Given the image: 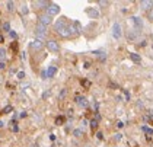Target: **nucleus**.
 <instances>
[{"mask_svg":"<svg viewBox=\"0 0 153 147\" xmlns=\"http://www.w3.org/2000/svg\"><path fill=\"white\" fill-rule=\"evenodd\" d=\"M131 22H133V25H134V28H136L137 32L143 29V21H141V18H139V16H133V18H131Z\"/></svg>","mask_w":153,"mask_h":147,"instance_id":"9","label":"nucleus"},{"mask_svg":"<svg viewBox=\"0 0 153 147\" xmlns=\"http://www.w3.org/2000/svg\"><path fill=\"white\" fill-rule=\"evenodd\" d=\"M147 19H149L150 22H153V7L150 10H147Z\"/></svg>","mask_w":153,"mask_h":147,"instance_id":"21","label":"nucleus"},{"mask_svg":"<svg viewBox=\"0 0 153 147\" xmlns=\"http://www.w3.org/2000/svg\"><path fill=\"white\" fill-rule=\"evenodd\" d=\"M56 122H57V125H61L64 122V118H63V117H59V118L56 120Z\"/></svg>","mask_w":153,"mask_h":147,"instance_id":"24","label":"nucleus"},{"mask_svg":"<svg viewBox=\"0 0 153 147\" xmlns=\"http://www.w3.org/2000/svg\"><path fill=\"white\" fill-rule=\"evenodd\" d=\"M50 3L51 1H47V0H36V1H32V6H35V9H38V10L45 12V9L50 6Z\"/></svg>","mask_w":153,"mask_h":147,"instance_id":"7","label":"nucleus"},{"mask_svg":"<svg viewBox=\"0 0 153 147\" xmlns=\"http://www.w3.org/2000/svg\"><path fill=\"white\" fill-rule=\"evenodd\" d=\"M123 138V134L120 133V134H115V141H118V140H121Z\"/></svg>","mask_w":153,"mask_h":147,"instance_id":"31","label":"nucleus"},{"mask_svg":"<svg viewBox=\"0 0 153 147\" xmlns=\"http://www.w3.org/2000/svg\"><path fill=\"white\" fill-rule=\"evenodd\" d=\"M76 103L80 108H88V105H89V102H88V99L85 96H76Z\"/></svg>","mask_w":153,"mask_h":147,"instance_id":"11","label":"nucleus"},{"mask_svg":"<svg viewBox=\"0 0 153 147\" xmlns=\"http://www.w3.org/2000/svg\"><path fill=\"white\" fill-rule=\"evenodd\" d=\"M10 111H12V106H7V108H4V109H3V114H9Z\"/></svg>","mask_w":153,"mask_h":147,"instance_id":"27","label":"nucleus"},{"mask_svg":"<svg viewBox=\"0 0 153 147\" xmlns=\"http://www.w3.org/2000/svg\"><path fill=\"white\" fill-rule=\"evenodd\" d=\"M152 48H153V44H152Z\"/></svg>","mask_w":153,"mask_h":147,"instance_id":"37","label":"nucleus"},{"mask_svg":"<svg viewBox=\"0 0 153 147\" xmlns=\"http://www.w3.org/2000/svg\"><path fill=\"white\" fill-rule=\"evenodd\" d=\"M143 131H144V133H147V134H153V130L147 128V127H143Z\"/></svg>","mask_w":153,"mask_h":147,"instance_id":"25","label":"nucleus"},{"mask_svg":"<svg viewBox=\"0 0 153 147\" xmlns=\"http://www.w3.org/2000/svg\"><path fill=\"white\" fill-rule=\"evenodd\" d=\"M85 12L89 15V18H91V19H98V18H99V12H98L96 7H88Z\"/></svg>","mask_w":153,"mask_h":147,"instance_id":"10","label":"nucleus"},{"mask_svg":"<svg viewBox=\"0 0 153 147\" xmlns=\"http://www.w3.org/2000/svg\"><path fill=\"white\" fill-rule=\"evenodd\" d=\"M96 136H98L99 140H102V138H104V136H102V133H101V131H96Z\"/></svg>","mask_w":153,"mask_h":147,"instance_id":"30","label":"nucleus"},{"mask_svg":"<svg viewBox=\"0 0 153 147\" xmlns=\"http://www.w3.org/2000/svg\"><path fill=\"white\" fill-rule=\"evenodd\" d=\"M25 77V73L24 71H19V73H18V79H24Z\"/></svg>","mask_w":153,"mask_h":147,"instance_id":"28","label":"nucleus"},{"mask_svg":"<svg viewBox=\"0 0 153 147\" xmlns=\"http://www.w3.org/2000/svg\"><path fill=\"white\" fill-rule=\"evenodd\" d=\"M98 6H101L102 9L106 7V6H109V1H105V0H98Z\"/></svg>","mask_w":153,"mask_h":147,"instance_id":"20","label":"nucleus"},{"mask_svg":"<svg viewBox=\"0 0 153 147\" xmlns=\"http://www.w3.org/2000/svg\"><path fill=\"white\" fill-rule=\"evenodd\" d=\"M19 10H21V13H22V15H28V13H29V9H28V6H26V4H22V6H21V7H19Z\"/></svg>","mask_w":153,"mask_h":147,"instance_id":"19","label":"nucleus"},{"mask_svg":"<svg viewBox=\"0 0 153 147\" xmlns=\"http://www.w3.org/2000/svg\"><path fill=\"white\" fill-rule=\"evenodd\" d=\"M3 31H7V32H10V25H9V22H4V23H3Z\"/></svg>","mask_w":153,"mask_h":147,"instance_id":"23","label":"nucleus"},{"mask_svg":"<svg viewBox=\"0 0 153 147\" xmlns=\"http://www.w3.org/2000/svg\"><path fill=\"white\" fill-rule=\"evenodd\" d=\"M35 35H36V39L45 42V38H47V35H48V28L47 26H44V25H41V23H36Z\"/></svg>","mask_w":153,"mask_h":147,"instance_id":"2","label":"nucleus"},{"mask_svg":"<svg viewBox=\"0 0 153 147\" xmlns=\"http://www.w3.org/2000/svg\"><path fill=\"white\" fill-rule=\"evenodd\" d=\"M85 67H86V68L91 67V63H89V61H86V63H85Z\"/></svg>","mask_w":153,"mask_h":147,"instance_id":"32","label":"nucleus"},{"mask_svg":"<svg viewBox=\"0 0 153 147\" xmlns=\"http://www.w3.org/2000/svg\"><path fill=\"white\" fill-rule=\"evenodd\" d=\"M45 48H47L50 53H53V54H59L60 51H61L60 42L56 41V39H47L45 41Z\"/></svg>","mask_w":153,"mask_h":147,"instance_id":"3","label":"nucleus"},{"mask_svg":"<svg viewBox=\"0 0 153 147\" xmlns=\"http://www.w3.org/2000/svg\"><path fill=\"white\" fill-rule=\"evenodd\" d=\"M130 58H131V61L136 63V64H140L141 63V57L139 56L137 53H130Z\"/></svg>","mask_w":153,"mask_h":147,"instance_id":"14","label":"nucleus"},{"mask_svg":"<svg viewBox=\"0 0 153 147\" xmlns=\"http://www.w3.org/2000/svg\"><path fill=\"white\" fill-rule=\"evenodd\" d=\"M3 41H4V38H3V35L0 34V44H1V42H3Z\"/></svg>","mask_w":153,"mask_h":147,"instance_id":"35","label":"nucleus"},{"mask_svg":"<svg viewBox=\"0 0 153 147\" xmlns=\"http://www.w3.org/2000/svg\"><path fill=\"white\" fill-rule=\"evenodd\" d=\"M3 124H4V122H1V121H0V127H3Z\"/></svg>","mask_w":153,"mask_h":147,"instance_id":"36","label":"nucleus"},{"mask_svg":"<svg viewBox=\"0 0 153 147\" xmlns=\"http://www.w3.org/2000/svg\"><path fill=\"white\" fill-rule=\"evenodd\" d=\"M66 93H67V91H66V89H63V91L60 92V99H63V98L66 96Z\"/></svg>","mask_w":153,"mask_h":147,"instance_id":"26","label":"nucleus"},{"mask_svg":"<svg viewBox=\"0 0 153 147\" xmlns=\"http://www.w3.org/2000/svg\"><path fill=\"white\" fill-rule=\"evenodd\" d=\"M89 124H91V128H92V133H96V131H98V127H99V122H98V121L94 118Z\"/></svg>","mask_w":153,"mask_h":147,"instance_id":"15","label":"nucleus"},{"mask_svg":"<svg viewBox=\"0 0 153 147\" xmlns=\"http://www.w3.org/2000/svg\"><path fill=\"white\" fill-rule=\"evenodd\" d=\"M4 57H6V50H4V48H1V50H0V60H1V61H4Z\"/></svg>","mask_w":153,"mask_h":147,"instance_id":"22","label":"nucleus"},{"mask_svg":"<svg viewBox=\"0 0 153 147\" xmlns=\"http://www.w3.org/2000/svg\"><path fill=\"white\" fill-rule=\"evenodd\" d=\"M73 136L76 137V138H82L83 137V131L80 128H76V130H73Z\"/></svg>","mask_w":153,"mask_h":147,"instance_id":"17","label":"nucleus"},{"mask_svg":"<svg viewBox=\"0 0 153 147\" xmlns=\"http://www.w3.org/2000/svg\"><path fill=\"white\" fill-rule=\"evenodd\" d=\"M60 10H61V9H60L59 4H57V3H53V1H51V3H50V6H48L47 9H45V13H47L48 16L54 18V16H57V15L60 13Z\"/></svg>","mask_w":153,"mask_h":147,"instance_id":"6","label":"nucleus"},{"mask_svg":"<svg viewBox=\"0 0 153 147\" xmlns=\"http://www.w3.org/2000/svg\"><path fill=\"white\" fill-rule=\"evenodd\" d=\"M45 47V42L44 41H39V39H34L29 42V50L34 51V53H38V51H42Z\"/></svg>","mask_w":153,"mask_h":147,"instance_id":"4","label":"nucleus"},{"mask_svg":"<svg viewBox=\"0 0 153 147\" xmlns=\"http://www.w3.org/2000/svg\"><path fill=\"white\" fill-rule=\"evenodd\" d=\"M38 23H41V25H44V26H50V25H53V18L51 16H48L45 12H42V13H39L38 15Z\"/></svg>","mask_w":153,"mask_h":147,"instance_id":"5","label":"nucleus"},{"mask_svg":"<svg viewBox=\"0 0 153 147\" xmlns=\"http://www.w3.org/2000/svg\"><path fill=\"white\" fill-rule=\"evenodd\" d=\"M123 125H124V124H123V122H121V121H120V122H117V127H118V128H121V127H123Z\"/></svg>","mask_w":153,"mask_h":147,"instance_id":"33","label":"nucleus"},{"mask_svg":"<svg viewBox=\"0 0 153 147\" xmlns=\"http://www.w3.org/2000/svg\"><path fill=\"white\" fill-rule=\"evenodd\" d=\"M56 73H57V67H56V66H50V67L47 68V79L48 77H50V79H51V77H54V76H56Z\"/></svg>","mask_w":153,"mask_h":147,"instance_id":"13","label":"nucleus"},{"mask_svg":"<svg viewBox=\"0 0 153 147\" xmlns=\"http://www.w3.org/2000/svg\"><path fill=\"white\" fill-rule=\"evenodd\" d=\"M94 54H96V56L99 57L101 60H105V51H104V50H98V51H94Z\"/></svg>","mask_w":153,"mask_h":147,"instance_id":"18","label":"nucleus"},{"mask_svg":"<svg viewBox=\"0 0 153 147\" xmlns=\"http://www.w3.org/2000/svg\"><path fill=\"white\" fill-rule=\"evenodd\" d=\"M140 7L143 9V10H150L153 7V1H150V0H144V1H140Z\"/></svg>","mask_w":153,"mask_h":147,"instance_id":"12","label":"nucleus"},{"mask_svg":"<svg viewBox=\"0 0 153 147\" xmlns=\"http://www.w3.org/2000/svg\"><path fill=\"white\" fill-rule=\"evenodd\" d=\"M112 36H114V39H120L121 36H123V31H121V25L118 22H115L112 25Z\"/></svg>","mask_w":153,"mask_h":147,"instance_id":"8","label":"nucleus"},{"mask_svg":"<svg viewBox=\"0 0 153 147\" xmlns=\"http://www.w3.org/2000/svg\"><path fill=\"white\" fill-rule=\"evenodd\" d=\"M9 35H10L12 38H15V39L18 38V34H16V32H13V31H10V32H9Z\"/></svg>","mask_w":153,"mask_h":147,"instance_id":"29","label":"nucleus"},{"mask_svg":"<svg viewBox=\"0 0 153 147\" xmlns=\"http://www.w3.org/2000/svg\"><path fill=\"white\" fill-rule=\"evenodd\" d=\"M54 31L56 34L64 38V39H69L70 38V32H69V22H67V18H60L54 22Z\"/></svg>","mask_w":153,"mask_h":147,"instance_id":"1","label":"nucleus"},{"mask_svg":"<svg viewBox=\"0 0 153 147\" xmlns=\"http://www.w3.org/2000/svg\"><path fill=\"white\" fill-rule=\"evenodd\" d=\"M4 4H6V9L10 12V13H12V12H15V3H13V1H10V0H9V1H6Z\"/></svg>","mask_w":153,"mask_h":147,"instance_id":"16","label":"nucleus"},{"mask_svg":"<svg viewBox=\"0 0 153 147\" xmlns=\"http://www.w3.org/2000/svg\"><path fill=\"white\" fill-rule=\"evenodd\" d=\"M0 68H4V61H0Z\"/></svg>","mask_w":153,"mask_h":147,"instance_id":"34","label":"nucleus"}]
</instances>
